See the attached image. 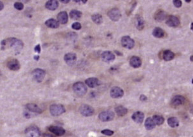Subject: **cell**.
<instances>
[{"instance_id":"1","label":"cell","mask_w":193,"mask_h":137,"mask_svg":"<svg viewBox=\"0 0 193 137\" xmlns=\"http://www.w3.org/2000/svg\"><path fill=\"white\" fill-rule=\"evenodd\" d=\"M1 49L5 48H13L16 51H19L23 48L24 43L21 40L15 38V37H10L6 39L3 40L1 42Z\"/></svg>"},{"instance_id":"2","label":"cell","mask_w":193,"mask_h":137,"mask_svg":"<svg viewBox=\"0 0 193 137\" xmlns=\"http://www.w3.org/2000/svg\"><path fill=\"white\" fill-rule=\"evenodd\" d=\"M73 89L75 94L79 97H83L87 92V87L82 82H77L74 83Z\"/></svg>"},{"instance_id":"3","label":"cell","mask_w":193,"mask_h":137,"mask_svg":"<svg viewBox=\"0 0 193 137\" xmlns=\"http://www.w3.org/2000/svg\"><path fill=\"white\" fill-rule=\"evenodd\" d=\"M50 112L53 116H59L66 112V109L61 104H53L50 105Z\"/></svg>"},{"instance_id":"4","label":"cell","mask_w":193,"mask_h":137,"mask_svg":"<svg viewBox=\"0 0 193 137\" xmlns=\"http://www.w3.org/2000/svg\"><path fill=\"white\" fill-rule=\"evenodd\" d=\"M32 75L34 80L38 83H41L45 77L46 72L45 70L42 69V68H36L33 71Z\"/></svg>"},{"instance_id":"5","label":"cell","mask_w":193,"mask_h":137,"mask_svg":"<svg viewBox=\"0 0 193 137\" xmlns=\"http://www.w3.org/2000/svg\"><path fill=\"white\" fill-rule=\"evenodd\" d=\"M25 134L27 137H39L41 131L37 126H31L26 129Z\"/></svg>"},{"instance_id":"6","label":"cell","mask_w":193,"mask_h":137,"mask_svg":"<svg viewBox=\"0 0 193 137\" xmlns=\"http://www.w3.org/2000/svg\"><path fill=\"white\" fill-rule=\"evenodd\" d=\"M80 112L81 115L85 117H89L93 115L95 110L91 106L86 104H83L80 106Z\"/></svg>"},{"instance_id":"7","label":"cell","mask_w":193,"mask_h":137,"mask_svg":"<svg viewBox=\"0 0 193 137\" xmlns=\"http://www.w3.org/2000/svg\"><path fill=\"white\" fill-rule=\"evenodd\" d=\"M114 113L111 111H106L100 112L99 115V118L100 121L107 122L112 121L114 118Z\"/></svg>"},{"instance_id":"8","label":"cell","mask_w":193,"mask_h":137,"mask_svg":"<svg viewBox=\"0 0 193 137\" xmlns=\"http://www.w3.org/2000/svg\"><path fill=\"white\" fill-rule=\"evenodd\" d=\"M121 44L125 48L132 49L135 46V42L129 36H124L121 38Z\"/></svg>"},{"instance_id":"9","label":"cell","mask_w":193,"mask_h":137,"mask_svg":"<svg viewBox=\"0 0 193 137\" xmlns=\"http://www.w3.org/2000/svg\"><path fill=\"white\" fill-rule=\"evenodd\" d=\"M6 66L10 70L13 71H19L20 68V64L18 60L15 59H9L6 62Z\"/></svg>"},{"instance_id":"10","label":"cell","mask_w":193,"mask_h":137,"mask_svg":"<svg viewBox=\"0 0 193 137\" xmlns=\"http://www.w3.org/2000/svg\"><path fill=\"white\" fill-rule=\"evenodd\" d=\"M108 17H109L110 19L113 21H118L121 18V14L120 11L117 8H113L109 10V12L107 13Z\"/></svg>"},{"instance_id":"11","label":"cell","mask_w":193,"mask_h":137,"mask_svg":"<svg viewBox=\"0 0 193 137\" xmlns=\"http://www.w3.org/2000/svg\"><path fill=\"white\" fill-rule=\"evenodd\" d=\"M110 95L113 98H121L124 95V91L120 87L114 86L113 88H111Z\"/></svg>"},{"instance_id":"12","label":"cell","mask_w":193,"mask_h":137,"mask_svg":"<svg viewBox=\"0 0 193 137\" xmlns=\"http://www.w3.org/2000/svg\"><path fill=\"white\" fill-rule=\"evenodd\" d=\"M77 60L76 55L74 53H68L64 56V60L68 66H72L75 64Z\"/></svg>"},{"instance_id":"13","label":"cell","mask_w":193,"mask_h":137,"mask_svg":"<svg viewBox=\"0 0 193 137\" xmlns=\"http://www.w3.org/2000/svg\"><path fill=\"white\" fill-rule=\"evenodd\" d=\"M185 99L182 95H176L172 99L171 104L174 107H179L185 103Z\"/></svg>"},{"instance_id":"14","label":"cell","mask_w":193,"mask_h":137,"mask_svg":"<svg viewBox=\"0 0 193 137\" xmlns=\"http://www.w3.org/2000/svg\"><path fill=\"white\" fill-rule=\"evenodd\" d=\"M167 24L172 27H178L180 25V20L177 17L170 15L167 18V21H166Z\"/></svg>"},{"instance_id":"15","label":"cell","mask_w":193,"mask_h":137,"mask_svg":"<svg viewBox=\"0 0 193 137\" xmlns=\"http://www.w3.org/2000/svg\"><path fill=\"white\" fill-rule=\"evenodd\" d=\"M48 130L52 132L53 134H55L57 136H63L64 134L66 133L65 129L62 128V127H60V126H50L48 128Z\"/></svg>"},{"instance_id":"16","label":"cell","mask_w":193,"mask_h":137,"mask_svg":"<svg viewBox=\"0 0 193 137\" xmlns=\"http://www.w3.org/2000/svg\"><path fill=\"white\" fill-rule=\"evenodd\" d=\"M101 57L105 62H111L115 59V55L110 51H106L102 54Z\"/></svg>"},{"instance_id":"17","label":"cell","mask_w":193,"mask_h":137,"mask_svg":"<svg viewBox=\"0 0 193 137\" xmlns=\"http://www.w3.org/2000/svg\"><path fill=\"white\" fill-rule=\"evenodd\" d=\"M85 83L89 87L93 88L99 86L100 82L96 77H90L85 81Z\"/></svg>"},{"instance_id":"18","label":"cell","mask_w":193,"mask_h":137,"mask_svg":"<svg viewBox=\"0 0 193 137\" xmlns=\"http://www.w3.org/2000/svg\"><path fill=\"white\" fill-rule=\"evenodd\" d=\"M131 118L133 121L137 123H142L144 119V114L140 111H137L134 112L131 116Z\"/></svg>"},{"instance_id":"19","label":"cell","mask_w":193,"mask_h":137,"mask_svg":"<svg viewBox=\"0 0 193 137\" xmlns=\"http://www.w3.org/2000/svg\"><path fill=\"white\" fill-rule=\"evenodd\" d=\"M26 107L30 112L36 113V114H42L43 112L42 109L35 104H28L26 105Z\"/></svg>"},{"instance_id":"20","label":"cell","mask_w":193,"mask_h":137,"mask_svg":"<svg viewBox=\"0 0 193 137\" xmlns=\"http://www.w3.org/2000/svg\"><path fill=\"white\" fill-rule=\"evenodd\" d=\"M45 7L46 9L53 11L59 7V2L57 0H48L46 3Z\"/></svg>"},{"instance_id":"21","label":"cell","mask_w":193,"mask_h":137,"mask_svg":"<svg viewBox=\"0 0 193 137\" xmlns=\"http://www.w3.org/2000/svg\"><path fill=\"white\" fill-rule=\"evenodd\" d=\"M57 19L59 23L62 24H66L68 22V15L67 12L65 11L60 12L57 15Z\"/></svg>"},{"instance_id":"22","label":"cell","mask_w":193,"mask_h":137,"mask_svg":"<svg viewBox=\"0 0 193 137\" xmlns=\"http://www.w3.org/2000/svg\"><path fill=\"white\" fill-rule=\"evenodd\" d=\"M130 66L134 68H138L141 66L142 60L139 57L134 56L132 57L130 60Z\"/></svg>"},{"instance_id":"23","label":"cell","mask_w":193,"mask_h":137,"mask_svg":"<svg viewBox=\"0 0 193 137\" xmlns=\"http://www.w3.org/2000/svg\"><path fill=\"white\" fill-rule=\"evenodd\" d=\"M167 13L162 10H159L154 15V19L158 22H162L164 20L167 19Z\"/></svg>"},{"instance_id":"24","label":"cell","mask_w":193,"mask_h":137,"mask_svg":"<svg viewBox=\"0 0 193 137\" xmlns=\"http://www.w3.org/2000/svg\"><path fill=\"white\" fill-rule=\"evenodd\" d=\"M45 25L52 29H56L59 27V22L53 19H50L45 22Z\"/></svg>"},{"instance_id":"25","label":"cell","mask_w":193,"mask_h":137,"mask_svg":"<svg viewBox=\"0 0 193 137\" xmlns=\"http://www.w3.org/2000/svg\"><path fill=\"white\" fill-rule=\"evenodd\" d=\"M175 54L170 50H165L163 53V59L165 61H170L174 59Z\"/></svg>"},{"instance_id":"26","label":"cell","mask_w":193,"mask_h":137,"mask_svg":"<svg viewBox=\"0 0 193 137\" xmlns=\"http://www.w3.org/2000/svg\"><path fill=\"white\" fill-rule=\"evenodd\" d=\"M115 112H116V114L118 116H120V117H122V116H124L127 114L128 112V109L123 107V106H118L116 108H115Z\"/></svg>"},{"instance_id":"27","label":"cell","mask_w":193,"mask_h":137,"mask_svg":"<svg viewBox=\"0 0 193 137\" xmlns=\"http://www.w3.org/2000/svg\"><path fill=\"white\" fill-rule=\"evenodd\" d=\"M156 124L152 118H148L145 121V128L147 130H151L156 127Z\"/></svg>"},{"instance_id":"28","label":"cell","mask_w":193,"mask_h":137,"mask_svg":"<svg viewBox=\"0 0 193 137\" xmlns=\"http://www.w3.org/2000/svg\"><path fill=\"white\" fill-rule=\"evenodd\" d=\"M135 26L137 29L142 30L144 28V21L142 17L140 16H137L135 19Z\"/></svg>"},{"instance_id":"29","label":"cell","mask_w":193,"mask_h":137,"mask_svg":"<svg viewBox=\"0 0 193 137\" xmlns=\"http://www.w3.org/2000/svg\"><path fill=\"white\" fill-rule=\"evenodd\" d=\"M152 34L153 36L158 38H161V37H164L165 36V32L160 27H156V28L152 31Z\"/></svg>"},{"instance_id":"30","label":"cell","mask_w":193,"mask_h":137,"mask_svg":"<svg viewBox=\"0 0 193 137\" xmlns=\"http://www.w3.org/2000/svg\"><path fill=\"white\" fill-rule=\"evenodd\" d=\"M168 125L170 126L171 128H177L179 125V121L177 118L172 117L168 118L167 120Z\"/></svg>"},{"instance_id":"31","label":"cell","mask_w":193,"mask_h":137,"mask_svg":"<svg viewBox=\"0 0 193 137\" xmlns=\"http://www.w3.org/2000/svg\"><path fill=\"white\" fill-rule=\"evenodd\" d=\"M69 15L71 18L73 20H79L82 16V13L78 10H73L70 12Z\"/></svg>"},{"instance_id":"32","label":"cell","mask_w":193,"mask_h":137,"mask_svg":"<svg viewBox=\"0 0 193 137\" xmlns=\"http://www.w3.org/2000/svg\"><path fill=\"white\" fill-rule=\"evenodd\" d=\"M153 121H154L156 125H161L163 124L165 121V119L163 116L160 115H154L152 117Z\"/></svg>"},{"instance_id":"33","label":"cell","mask_w":193,"mask_h":137,"mask_svg":"<svg viewBox=\"0 0 193 137\" xmlns=\"http://www.w3.org/2000/svg\"><path fill=\"white\" fill-rule=\"evenodd\" d=\"M91 19L97 24H100L103 22V19L100 14H94L91 16Z\"/></svg>"},{"instance_id":"34","label":"cell","mask_w":193,"mask_h":137,"mask_svg":"<svg viewBox=\"0 0 193 137\" xmlns=\"http://www.w3.org/2000/svg\"><path fill=\"white\" fill-rule=\"evenodd\" d=\"M14 8L17 10H22L24 9V5L20 2H16L14 3Z\"/></svg>"},{"instance_id":"35","label":"cell","mask_w":193,"mask_h":137,"mask_svg":"<svg viewBox=\"0 0 193 137\" xmlns=\"http://www.w3.org/2000/svg\"><path fill=\"white\" fill-rule=\"evenodd\" d=\"M101 133H102L103 135H107V136H112V135H113L114 134V131H111V130L107 129L102 130V131H101Z\"/></svg>"},{"instance_id":"36","label":"cell","mask_w":193,"mask_h":137,"mask_svg":"<svg viewBox=\"0 0 193 137\" xmlns=\"http://www.w3.org/2000/svg\"><path fill=\"white\" fill-rule=\"evenodd\" d=\"M173 3H174V6L177 8L181 7L182 5V3L181 0H174V1H173Z\"/></svg>"},{"instance_id":"37","label":"cell","mask_w":193,"mask_h":137,"mask_svg":"<svg viewBox=\"0 0 193 137\" xmlns=\"http://www.w3.org/2000/svg\"><path fill=\"white\" fill-rule=\"evenodd\" d=\"M72 28L75 30H80L81 28V24L79 22H74L72 25Z\"/></svg>"},{"instance_id":"38","label":"cell","mask_w":193,"mask_h":137,"mask_svg":"<svg viewBox=\"0 0 193 137\" xmlns=\"http://www.w3.org/2000/svg\"><path fill=\"white\" fill-rule=\"evenodd\" d=\"M35 51H36V52L38 53H39L41 52V46H40L39 44H38V45L35 46Z\"/></svg>"},{"instance_id":"39","label":"cell","mask_w":193,"mask_h":137,"mask_svg":"<svg viewBox=\"0 0 193 137\" xmlns=\"http://www.w3.org/2000/svg\"><path fill=\"white\" fill-rule=\"evenodd\" d=\"M140 100L142 102H144V101H146L147 100V98L145 95H141L140 97Z\"/></svg>"},{"instance_id":"40","label":"cell","mask_w":193,"mask_h":137,"mask_svg":"<svg viewBox=\"0 0 193 137\" xmlns=\"http://www.w3.org/2000/svg\"><path fill=\"white\" fill-rule=\"evenodd\" d=\"M43 137H55V136L50 134H48V133H45V134H43Z\"/></svg>"},{"instance_id":"41","label":"cell","mask_w":193,"mask_h":137,"mask_svg":"<svg viewBox=\"0 0 193 137\" xmlns=\"http://www.w3.org/2000/svg\"><path fill=\"white\" fill-rule=\"evenodd\" d=\"M3 8H4V4H3V2L0 1V11L2 10L3 9Z\"/></svg>"},{"instance_id":"42","label":"cell","mask_w":193,"mask_h":137,"mask_svg":"<svg viewBox=\"0 0 193 137\" xmlns=\"http://www.w3.org/2000/svg\"><path fill=\"white\" fill-rule=\"evenodd\" d=\"M59 1L63 3H68L71 0H59Z\"/></svg>"},{"instance_id":"43","label":"cell","mask_w":193,"mask_h":137,"mask_svg":"<svg viewBox=\"0 0 193 137\" xmlns=\"http://www.w3.org/2000/svg\"><path fill=\"white\" fill-rule=\"evenodd\" d=\"M39 58V56H35V59L36 60H38Z\"/></svg>"},{"instance_id":"44","label":"cell","mask_w":193,"mask_h":137,"mask_svg":"<svg viewBox=\"0 0 193 137\" xmlns=\"http://www.w3.org/2000/svg\"><path fill=\"white\" fill-rule=\"evenodd\" d=\"M81 1H82L83 3H86V2H87V1H88V0H81Z\"/></svg>"},{"instance_id":"45","label":"cell","mask_w":193,"mask_h":137,"mask_svg":"<svg viewBox=\"0 0 193 137\" xmlns=\"http://www.w3.org/2000/svg\"><path fill=\"white\" fill-rule=\"evenodd\" d=\"M80 1H81V0H74V1L76 2V3H80Z\"/></svg>"},{"instance_id":"46","label":"cell","mask_w":193,"mask_h":137,"mask_svg":"<svg viewBox=\"0 0 193 137\" xmlns=\"http://www.w3.org/2000/svg\"><path fill=\"white\" fill-rule=\"evenodd\" d=\"M21 1H24V2L26 3V2H28V1H29V0H21Z\"/></svg>"},{"instance_id":"47","label":"cell","mask_w":193,"mask_h":137,"mask_svg":"<svg viewBox=\"0 0 193 137\" xmlns=\"http://www.w3.org/2000/svg\"><path fill=\"white\" fill-rule=\"evenodd\" d=\"M185 1L187 2V3H189V2H191V0H185Z\"/></svg>"},{"instance_id":"48","label":"cell","mask_w":193,"mask_h":137,"mask_svg":"<svg viewBox=\"0 0 193 137\" xmlns=\"http://www.w3.org/2000/svg\"><path fill=\"white\" fill-rule=\"evenodd\" d=\"M192 58H193V56L192 55V56L191 57V62H192Z\"/></svg>"},{"instance_id":"49","label":"cell","mask_w":193,"mask_h":137,"mask_svg":"<svg viewBox=\"0 0 193 137\" xmlns=\"http://www.w3.org/2000/svg\"><path fill=\"white\" fill-rule=\"evenodd\" d=\"M192 25H193V24H192H192H191V30H192Z\"/></svg>"},{"instance_id":"50","label":"cell","mask_w":193,"mask_h":137,"mask_svg":"<svg viewBox=\"0 0 193 137\" xmlns=\"http://www.w3.org/2000/svg\"><path fill=\"white\" fill-rule=\"evenodd\" d=\"M1 76V72H0V76Z\"/></svg>"}]
</instances>
